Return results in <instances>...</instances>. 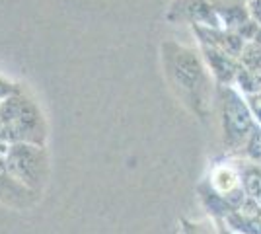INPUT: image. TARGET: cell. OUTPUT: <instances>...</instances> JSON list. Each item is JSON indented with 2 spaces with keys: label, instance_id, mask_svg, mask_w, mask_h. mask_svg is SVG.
<instances>
[{
  "label": "cell",
  "instance_id": "cell-10",
  "mask_svg": "<svg viewBox=\"0 0 261 234\" xmlns=\"http://www.w3.org/2000/svg\"><path fill=\"white\" fill-rule=\"evenodd\" d=\"M215 12L224 30H238L242 23L251 20L250 0H213Z\"/></svg>",
  "mask_w": 261,
  "mask_h": 234
},
{
  "label": "cell",
  "instance_id": "cell-14",
  "mask_svg": "<svg viewBox=\"0 0 261 234\" xmlns=\"http://www.w3.org/2000/svg\"><path fill=\"white\" fill-rule=\"evenodd\" d=\"M18 88H20L18 82H14V80H10V78H6L0 74V101L4 100V98H8L10 94H14Z\"/></svg>",
  "mask_w": 261,
  "mask_h": 234
},
{
  "label": "cell",
  "instance_id": "cell-1",
  "mask_svg": "<svg viewBox=\"0 0 261 234\" xmlns=\"http://www.w3.org/2000/svg\"><path fill=\"white\" fill-rule=\"evenodd\" d=\"M160 61L166 84L175 100L199 121H207L215 113L217 82L199 47L164 39L160 43Z\"/></svg>",
  "mask_w": 261,
  "mask_h": 234
},
{
  "label": "cell",
  "instance_id": "cell-2",
  "mask_svg": "<svg viewBox=\"0 0 261 234\" xmlns=\"http://www.w3.org/2000/svg\"><path fill=\"white\" fill-rule=\"evenodd\" d=\"M0 123L2 131L12 143H33L47 145L49 125L39 101L20 84V88L0 101Z\"/></svg>",
  "mask_w": 261,
  "mask_h": 234
},
{
  "label": "cell",
  "instance_id": "cell-4",
  "mask_svg": "<svg viewBox=\"0 0 261 234\" xmlns=\"http://www.w3.org/2000/svg\"><path fill=\"white\" fill-rule=\"evenodd\" d=\"M215 112L218 113L220 141L224 152L226 156L236 158L259 123L255 121L246 96L236 86H217Z\"/></svg>",
  "mask_w": 261,
  "mask_h": 234
},
{
  "label": "cell",
  "instance_id": "cell-17",
  "mask_svg": "<svg viewBox=\"0 0 261 234\" xmlns=\"http://www.w3.org/2000/svg\"><path fill=\"white\" fill-rule=\"evenodd\" d=\"M251 43L261 45V25H259V30H257V34H255V37H253V41H251Z\"/></svg>",
  "mask_w": 261,
  "mask_h": 234
},
{
  "label": "cell",
  "instance_id": "cell-11",
  "mask_svg": "<svg viewBox=\"0 0 261 234\" xmlns=\"http://www.w3.org/2000/svg\"><path fill=\"white\" fill-rule=\"evenodd\" d=\"M232 160L238 168L242 188L246 191V195L261 205V162H253L246 158H232Z\"/></svg>",
  "mask_w": 261,
  "mask_h": 234
},
{
  "label": "cell",
  "instance_id": "cell-9",
  "mask_svg": "<svg viewBox=\"0 0 261 234\" xmlns=\"http://www.w3.org/2000/svg\"><path fill=\"white\" fill-rule=\"evenodd\" d=\"M224 224L236 234H261V205L248 197L224 219Z\"/></svg>",
  "mask_w": 261,
  "mask_h": 234
},
{
  "label": "cell",
  "instance_id": "cell-15",
  "mask_svg": "<svg viewBox=\"0 0 261 234\" xmlns=\"http://www.w3.org/2000/svg\"><path fill=\"white\" fill-rule=\"evenodd\" d=\"M250 14L251 18L261 25V0H250Z\"/></svg>",
  "mask_w": 261,
  "mask_h": 234
},
{
  "label": "cell",
  "instance_id": "cell-6",
  "mask_svg": "<svg viewBox=\"0 0 261 234\" xmlns=\"http://www.w3.org/2000/svg\"><path fill=\"white\" fill-rule=\"evenodd\" d=\"M164 20L168 23L222 28L217 18L213 0H170L164 12Z\"/></svg>",
  "mask_w": 261,
  "mask_h": 234
},
{
  "label": "cell",
  "instance_id": "cell-5",
  "mask_svg": "<svg viewBox=\"0 0 261 234\" xmlns=\"http://www.w3.org/2000/svg\"><path fill=\"white\" fill-rule=\"evenodd\" d=\"M2 160L25 188L43 195L45 188L49 184V172H51L47 145L12 143L4 150Z\"/></svg>",
  "mask_w": 261,
  "mask_h": 234
},
{
  "label": "cell",
  "instance_id": "cell-13",
  "mask_svg": "<svg viewBox=\"0 0 261 234\" xmlns=\"http://www.w3.org/2000/svg\"><path fill=\"white\" fill-rule=\"evenodd\" d=\"M246 101H248V106H250L251 113H253V117H255V121L261 125V90L259 92H253L250 96H246Z\"/></svg>",
  "mask_w": 261,
  "mask_h": 234
},
{
  "label": "cell",
  "instance_id": "cell-3",
  "mask_svg": "<svg viewBox=\"0 0 261 234\" xmlns=\"http://www.w3.org/2000/svg\"><path fill=\"white\" fill-rule=\"evenodd\" d=\"M195 190L203 209L215 221H224L230 213H234L248 199L242 188L238 168L232 158L213 164L211 172L197 184Z\"/></svg>",
  "mask_w": 261,
  "mask_h": 234
},
{
  "label": "cell",
  "instance_id": "cell-8",
  "mask_svg": "<svg viewBox=\"0 0 261 234\" xmlns=\"http://www.w3.org/2000/svg\"><path fill=\"white\" fill-rule=\"evenodd\" d=\"M197 47H199V51L203 55V61L207 63L217 86H234L240 70L238 57L230 55V53L222 51V49H217V47H211V45L199 43Z\"/></svg>",
  "mask_w": 261,
  "mask_h": 234
},
{
  "label": "cell",
  "instance_id": "cell-7",
  "mask_svg": "<svg viewBox=\"0 0 261 234\" xmlns=\"http://www.w3.org/2000/svg\"><path fill=\"white\" fill-rule=\"evenodd\" d=\"M41 201V195L25 188L12 174L0 156V205L14 211H30Z\"/></svg>",
  "mask_w": 261,
  "mask_h": 234
},
{
  "label": "cell",
  "instance_id": "cell-12",
  "mask_svg": "<svg viewBox=\"0 0 261 234\" xmlns=\"http://www.w3.org/2000/svg\"><path fill=\"white\" fill-rule=\"evenodd\" d=\"M215 219H207V221H191L187 217L179 219V228L177 234H218V226H215Z\"/></svg>",
  "mask_w": 261,
  "mask_h": 234
},
{
  "label": "cell",
  "instance_id": "cell-16",
  "mask_svg": "<svg viewBox=\"0 0 261 234\" xmlns=\"http://www.w3.org/2000/svg\"><path fill=\"white\" fill-rule=\"evenodd\" d=\"M8 148V141L4 137V131H2V123H0V156L4 154V150Z\"/></svg>",
  "mask_w": 261,
  "mask_h": 234
}]
</instances>
